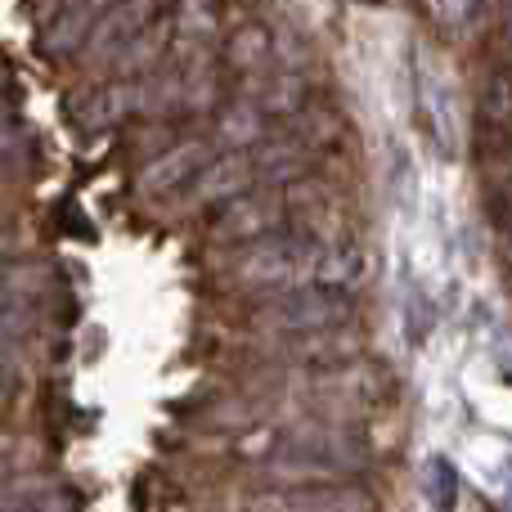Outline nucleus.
I'll list each match as a JSON object with an SVG mask.
<instances>
[{
  "label": "nucleus",
  "mask_w": 512,
  "mask_h": 512,
  "mask_svg": "<svg viewBox=\"0 0 512 512\" xmlns=\"http://www.w3.org/2000/svg\"><path fill=\"white\" fill-rule=\"evenodd\" d=\"M252 512H378V504L355 486L324 481V486H297V490H279L270 499H256Z\"/></svg>",
  "instance_id": "nucleus-2"
},
{
  "label": "nucleus",
  "mask_w": 512,
  "mask_h": 512,
  "mask_svg": "<svg viewBox=\"0 0 512 512\" xmlns=\"http://www.w3.org/2000/svg\"><path fill=\"white\" fill-rule=\"evenodd\" d=\"M355 310L351 292H342L337 283H297V288H279L261 306V324L279 328V333H324L337 328Z\"/></svg>",
  "instance_id": "nucleus-1"
},
{
  "label": "nucleus",
  "mask_w": 512,
  "mask_h": 512,
  "mask_svg": "<svg viewBox=\"0 0 512 512\" xmlns=\"http://www.w3.org/2000/svg\"><path fill=\"white\" fill-rule=\"evenodd\" d=\"M270 225H279V207L274 203H239V207H230V216L221 221V230L256 243V239H265Z\"/></svg>",
  "instance_id": "nucleus-4"
},
{
  "label": "nucleus",
  "mask_w": 512,
  "mask_h": 512,
  "mask_svg": "<svg viewBox=\"0 0 512 512\" xmlns=\"http://www.w3.org/2000/svg\"><path fill=\"white\" fill-rule=\"evenodd\" d=\"M423 481H427V499H432L436 512H454V508H459V477L450 472V463H445V459L427 463Z\"/></svg>",
  "instance_id": "nucleus-5"
},
{
  "label": "nucleus",
  "mask_w": 512,
  "mask_h": 512,
  "mask_svg": "<svg viewBox=\"0 0 512 512\" xmlns=\"http://www.w3.org/2000/svg\"><path fill=\"white\" fill-rule=\"evenodd\" d=\"M477 117L486 131H504L512 126V63L495 68L481 86V99H477Z\"/></svg>",
  "instance_id": "nucleus-3"
},
{
  "label": "nucleus",
  "mask_w": 512,
  "mask_h": 512,
  "mask_svg": "<svg viewBox=\"0 0 512 512\" xmlns=\"http://www.w3.org/2000/svg\"><path fill=\"white\" fill-rule=\"evenodd\" d=\"M504 36L512 41V0H504Z\"/></svg>",
  "instance_id": "nucleus-8"
},
{
  "label": "nucleus",
  "mask_w": 512,
  "mask_h": 512,
  "mask_svg": "<svg viewBox=\"0 0 512 512\" xmlns=\"http://www.w3.org/2000/svg\"><path fill=\"white\" fill-rule=\"evenodd\" d=\"M436 18H441L445 27H454V32H463V27H472L481 18V9H486V0H432Z\"/></svg>",
  "instance_id": "nucleus-7"
},
{
  "label": "nucleus",
  "mask_w": 512,
  "mask_h": 512,
  "mask_svg": "<svg viewBox=\"0 0 512 512\" xmlns=\"http://www.w3.org/2000/svg\"><path fill=\"white\" fill-rule=\"evenodd\" d=\"M207 158L203 144H185L180 153H171L167 162H158L153 171H162V176H153V189H167V185H180V180H189V171H198Z\"/></svg>",
  "instance_id": "nucleus-6"
}]
</instances>
